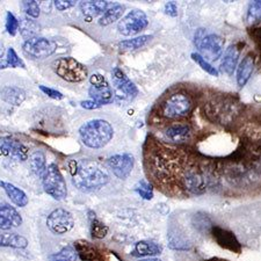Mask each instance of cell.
I'll return each instance as SVG.
<instances>
[{"label":"cell","instance_id":"1","mask_svg":"<svg viewBox=\"0 0 261 261\" xmlns=\"http://www.w3.org/2000/svg\"><path fill=\"white\" fill-rule=\"evenodd\" d=\"M72 184L79 191L94 192L109 181V175L98 163L82 159L69 163Z\"/></svg>","mask_w":261,"mask_h":261},{"label":"cell","instance_id":"2","mask_svg":"<svg viewBox=\"0 0 261 261\" xmlns=\"http://www.w3.org/2000/svg\"><path fill=\"white\" fill-rule=\"evenodd\" d=\"M79 135L84 144L91 149H101L113 138L114 129L105 120H92L83 124Z\"/></svg>","mask_w":261,"mask_h":261},{"label":"cell","instance_id":"3","mask_svg":"<svg viewBox=\"0 0 261 261\" xmlns=\"http://www.w3.org/2000/svg\"><path fill=\"white\" fill-rule=\"evenodd\" d=\"M209 179L205 172L196 163H188L179 180V186L194 195H201L207 191Z\"/></svg>","mask_w":261,"mask_h":261},{"label":"cell","instance_id":"4","mask_svg":"<svg viewBox=\"0 0 261 261\" xmlns=\"http://www.w3.org/2000/svg\"><path fill=\"white\" fill-rule=\"evenodd\" d=\"M53 70L58 77L69 83H81L87 77V70L72 57H61L53 62Z\"/></svg>","mask_w":261,"mask_h":261},{"label":"cell","instance_id":"5","mask_svg":"<svg viewBox=\"0 0 261 261\" xmlns=\"http://www.w3.org/2000/svg\"><path fill=\"white\" fill-rule=\"evenodd\" d=\"M42 185H43L44 192L54 197L55 200L61 201L66 197V182L63 178L60 168L55 164H50L45 168L44 173L42 175Z\"/></svg>","mask_w":261,"mask_h":261},{"label":"cell","instance_id":"6","mask_svg":"<svg viewBox=\"0 0 261 261\" xmlns=\"http://www.w3.org/2000/svg\"><path fill=\"white\" fill-rule=\"evenodd\" d=\"M193 109L192 100L184 93H175L164 101L161 114L166 119H180L187 116Z\"/></svg>","mask_w":261,"mask_h":261},{"label":"cell","instance_id":"7","mask_svg":"<svg viewBox=\"0 0 261 261\" xmlns=\"http://www.w3.org/2000/svg\"><path fill=\"white\" fill-rule=\"evenodd\" d=\"M195 45L202 53L205 54L210 60L216 61L222 56L223 48H224V41L222 37L215 34H205L204 29H199L195 33L194 37Z\"/></svg>","mask_w":261,"mask_h":261},{"label":"cell","instance_id":"8","mask_svg":"<svg viewBox=\"0 0 261 261\" xmlns=\"http://www.w3.org/2000/svg\"><path fill=\"white\" fill-rule=\"evenodd\" d=\"M57 43L45 37H32L23 43V51L27 56L35 60H43L56 51Z\"/></svg>","mask_w":261,"mask_h":261},{"label":"cell","instance_id":"9","mask_svg":"<svg viewBox=\"0 0 261 261\" xmlns=\"http://www.w3.org/2000/svg\"><path fill=\"white\" fill-rule=\"evenodd\" d=\"M49 230L55 234H64L73 229L74 218L65 209H56L47 218Z\"/></svg>","mask_w":261,"mask_h":261},{"label":"cell","instance_id":"10","mask_svg":"<svg viewBox=\"0 0 261 261\" xmlns=\"http://www.w3.org/2000/svg\"><path fill=\"white\" fill-rule=\"evenodd\" d=\"M147 26V18L144 12L135 10L129 12L119 22V31L124 36L136 35Z\"/></svg>","mask_w":261,"mask_h":261},{"label":"cell","instance_id":"11","mask_svg":"<svg viewBox=\"0 0 261 261\" xmlns=\"http://www.w3.org/2000/svg\"><path fill=\"white\" fill-rule=\"evenodd\" d=\"M91 87L88 90V94L95 102L99 105H107L113 101V92L109 87L106 78L102 74L94 73L90 78Z\"/></svg>","mask_w":261,"mask_h":261},{"label":"cell","instance_id":"12","mask_svg":"<svg viewBox=\"0 0 261 261\" xmlns=\"http://www.w3.org/2000/svg\"><path fill=\"white\" fill-rule=\"evenodd\" d=\"M134 164L135 158L132 153L115 154L108 159V166L119 179L128 178L134 168Z\"/></svg>","mask_w":261,"mask_h":261},{"label":"cell","instance_id":"13","mask_svg":"<svg viewBox=\"0 0 261 261\" xmlns=\"http://www.w3.org/2000/svg\"><path fill=\"white\" fill-rule=\"evenodd\" d=\"M212 234L218 245L224 250H228L233 252V253H241L242 252V245L238 242V239L233 232L231 231L220 228V226H213Z\"/></svg>","mask_w":261,"mask_h":261},{"label":"cell","instance_id":"14","mask_svg":"<svg viewBox=\"0 0 261 261\" xmlns=\"http://www.w3.org/2000/svg\"><path fill=\"white\" fill-rule=\"evenodd\" d=\"M0 155L13 158L15 161H26L28 158V149L22 143L10 137L0 138Z\"/></svg>","mask_w":261,"mask_h":261},{"label":"cell","instance_id":"15","mask_svg":"<svg viewBox=\"0 0 261 261\" xmlns=\"http://www.w3.org/2000/svg\"><path fill=\"white\" fill-rule=\"evenodd\" d=\"M113 81H114L115 90L119 96H123L124 99H134L137 95L138 91L135 84L119 67L113 70Z\"/></svg>","mask_w":261,"mask_h":261},{"label":"cell","instance_id":"16","mask_svg":"<svg viewBox=\"0 0 261 261\" xmlns=\"http://www.w3.org/2000/svg\"><path fill=\"white\" fill-rule=\"evenodd\" d=\"M22 224V217L10 204H0V230L18 228Z\"/></svg>","mask_w":261,"mask_h":261},{"label":"cell","instance_id":"17","mask_svg":"<svg viewBox=\"0 0 261 261\" xmlns=\"http://www.w3.org/2000/svg\"><path fill=\"white\" fill-rule=\"evenodd\" d=\"M0 187L5 191L7 196L10 197L11 201L13 202L15 205L22 208V207H26L28 204V196L26 195V193L21 191V189L16 186H14V185L6 182V181H0Z\"/></svg>","mask_w":261,"mask_h":261},{"label":"cell","instance_id":"18","mask_svg":"<svg viewBox=\"0 0 261 261\" xmlns=\"http://www.w3.org/2000/svg\"><path fill=\"white\" fill-rule=\"evenodd\" d=\"M163 252V247L159 244L150 241H142L138 242L135 246L132 255L134 256H154L161 254Z\"/></svg>","mask_w":261,"mask_h":261},{"label":"cell","instance_id":"19","mask_svg":"<svg viewBox=\"0 0 261 261\" xmlns=\"http://www.w3.org/2000/svg\"><path fill=\"white\" fill-rule=\"evenodd\" d=\"M254 67V60L252 55H247L241 62L237 69V84L239 87L246 85V83L250 81L252 72H253Z\"/></svg>","mask_w":261,"mask_h":261},{"label":"cell","instance_id":"20","mask_svg":"<svg viewBox=\"0 0 261 261\" xmlns=\"http://www.w3.org/2000/svg\"><path fill=\"white\" fill-rule=\"evenodd\" d=\"M0 246L26 248L28 246V241L23 236L14 232H7L6 230H0Z\"/></svg>","mask_w":261,"mask_h":261},{"label":"cell","instance_id":"21","mask_svg":"<svg viewBox=\"0 0 261 261\" xmlns=\"http://www.w3.org/2000/svg\"><path fill=\"white\" fill-rule=\"evenodd\" d=\"M165 136L168 141L174 143L187 142L191 137V128L187 124H174L167 128Z\"/></svg>","mask_w":261,"mask_h":261},{"label":"cell","instance_id":"22","mask_svg":"<svg viewBox=\"0 0 261 261\" xmlns=\"http://www.w3.org/2000/svg\"><path fill=\"white\" fill-rule=\"evenodd\" d=\"M74 250L78 255L85 261H100V252L96 248L85 241H78L74 243Z\"/></svg>","mask_w":261,"mask_h":261},{"label":"cell","instance_id":"23","mask_svg":"<svg viewBox=\"0 0 261 261\" xmlns=\"http://www.w3.org/2000/svg\"><path fill=\"white\" fill-rule=\"evenodd\" d=\"M239 58V49L237 45H230V47L226 49L224 54V57H223L222 61V70L223 72L226 74H232L233 71L236 70V66H237Z\"/></svg>","mask_w":261,"mask_h":261},{"label":"cell","instance_id":"24","mask_svg":"<svg viewBox=\"0 0 261 261\" xmlns=\"http://www.w3.org/2000/svg\"><path fill=\"white\" fill-rule=\"evenodd\" d=\"M108 2H82L81 8L83 11L84 15H86L87 18H95L99 14L103 13L107 11Z\"/></svg>","mask_w":261,"mask_h":261},{"label":"cell","instance_id":"25","mask_svg":"<svg viewBox=\"0 0 261 261\" xmlns=\"http://www.w3.org/2000/svg\"><path fill=\"white\" fill-rule=\"evenodd\" d=\"M29 166L36 175L42 176L45 171V155L42 151H35L29 155Z\"/></svg>","mask_w":261,"mask_h":261},{"label":"cell","instance_id":"26","mask_svg":"<svg viewBox=\"0 0 261 261\" xmlns=\"http://www.w3.org/2000/svg\"><path fill=\"white\" fill-rule=\"evenodd\" d=\"M4 100H6L8 103L19 106L24 100V92L18 87H5L2 92Z\"/></svg>","mask_w":261,"mask_h":261},{"label":"cell","instance_id":"27","mask_svg":"<svg viewBox=\"0 0 261 261\" xmlns=\"http://www.w3.org/2000/svg\"><path fill=\"white\" fill-rule=\"evenodd\" d=\"M123 12H124V7L122 5H114L111 8H107V11L105 12L102 16H101L99 23L101 26H108V24H111L119 20L122 16V14H123Z\"/></svg>","mask_w":261,"mask_h":261},{"label":"cell","instance_id":"28","mask_svg":"<svg viewBox=\"0 0 261 261\" xmlns=\"http://www.w3.org/2000/svg\"><path fill=\"white\" fill-rule=\"evenodd\" d=\"M152 36L151 35H142L140 37H136V39L133 40H127V41H122L120 43V48L122 50H136L142 48L143 45H145L147 42H149Z\"/></svg>","mask_w":261,"mask_h":261},{"label":"cell","instance_id":"29","mask_svg":"<svg viewBox=\"0 0 261 261\" xmlns=\"http://www.w3.org/2000/svg\"><path fill=\"white\" fill-rule=\"evenodd\" d=\"M78 253L72 246H66L51 256V261H77Z\"/></svg>","mask_w":261,"mask_h":261},{"label":"cell","instance_id":"30","mask_svg":"<svg viewBox=\"0 0 261 261\" xmlns=\"http://www.w3.org/2000/svg\"><path fill=\"white\" fill-rule=\"evenodd\" d=\"M246 19L250 24H254L261 20V0H259V2H252L250 4Z\"/></svg>","mask_w":261,"mask_h":261},{"label":"cell","instance_id":"31","mask_svg":"<svg viewBox=\"0 0 261 261\" xmlns=\"http://www.w3.org/2000/svg\"><path fill=\"white\" fill-rule=\"evenodd\" d=\"M192 58L194 60V62H196L197 64L200 65V67L203 71H205V72L209 73L210 75H214V77H218V71L215 69V67L210 64V63L205 60V58H203L201 56L200 54L197 53H193L192 54Z\"/></svg>","mask_w":261,"mask_h":261},{"label":"cell","instance_id":"32","mask_svg":"<svg viewBox=\"0 0 261 261\" xmlns=\"http://www.w3.org/2000/svg\"><path fill=\"white\" fill-rule=\"evenodd\" d=\"M91 233H92V237L95 239H102L107 236L108 228L100 221L93 220L91 226Z\"/></svg>","mask_w":261,"mask_h":261},{"label":"cell","instance_id":"33","mask_svg":"<svg viewBox=\"0 0 261 261\" xmlns=\"http://www.w3.org/2000/svg\"><path fill=\"white\" fill-rule=\"evenodd\" d=\"M135 191H136L138 194L141 195V197L145 200H151L153 197V191H152V186L147 182V181H140L136 187H135Z\"/></svg>","mask_w":261,"mask_h":261},{"label":"cell","instance_id":"34","mask_svg":"<svg viewBox=\"0 0 261 261\" xmlns=\"http://www.w3.org/2000/svg\"><path fill=\"white\" fill-rule=\"evenodd\" d=\"M7 66L11 67H26L23 61L18 56L13 48H8L7 50V58H6Z\"/></svg>","mask_w":261,"mask_h":261},{"label":"cell","instance_id":"35","mask_svg":"<svg viewBox=\"0 0 261 261\" xmlns=\"http://www.w3.org/2000/svg\"><path fill=\"white\" fill-rule=\"evenodd\" d=\"M20 29H21V32H22L23 36L28 37V39H32V37H34L33 35L35 34L36 29H37V24L34 22L33 20L23 19L22 22H21Z\"/></svg>","mask_w":261,"mask_h":261},{"label":"cell","instance_id":"36","mask_svg":"<svg viewBox=\"0 0 261 261\" xmlns=\"http://www.w3.org/2000/svg\"><path fill=\"white\" fill-rule=\"evenodd\" d=\"M19 24H20L19 21L15 18L14 14L11 13V12H7V15H6V31H7V33L10 34V35L14 36L19 29Z\"/></svg>","mask_w":261,"mask_h":261},{"label":"cell","instance_id":"37","mask_svg":"<svg viewBox=\"0 0 261 261\" xmlns=\"http://www.w3.org/2000/svg\"><path fill=\"white\" fill-rule=\"evenodd\" d=\"M22 7L26 13L32 16V18H37V16L40 15V7H39V4L36 2H23L22 3Z\"/></svg>","mask_w":261,"mask_h":261},{"label":"cell","instance_id":"38","mask_svg":"<svg viewBox=\"0 0 261 261\" xmlns=\"http://www.w3.org/2000/svg\"><path fill=\"white\" fill-rule=\"evenodd\" d=\"M40 90L43 92L44 94H47L48 96H50L51 99L55 100H62L63 99V94L61 92H58L56 90H53V88H49V87H45V86H40Z\"/></svg>","mask_w":261,"mask_h":261},{"label":"cell","instance_id":"39","mask_svg":"<svg viewBox=\"0 0 261 261\" xmlns=\"http://www.w3.org/2000/svg\"><path fill=\"white\" fill-rule=\"evenodd\" d=\"M74 5L75 2H73V0H57V2H55V6L60 11L69 10V8L73 7Z\"/></svg>","mask_w":261,"mask_h":261},{"label":"cell","instance_id":"40","mask_svg":"<svg viewBox=\"0 0 261 261\" xmlns=\"http://www.w3.org/2000/svg\"><path fill=\"white\" fill-rule=\"evenodd\" d=\"M165 12L168 15L176 16V14H178V8H176V5L174 3H167L165 5Z\"/></svg>","mask_w":261,"mask_h":261},{"label":"cell","instance_id":"41","mask_svg":"<svg viewBox=\"0 0 261 261\" xmlns=\"http://www.w3.org/2000/svg\"><path fill=\"white\" fill-rule=\"evenodd\" d=\"M82 107L85 109H98L101 107V105L95 102L94 100H86V101H82Z\"/></svg>","mask_w":261,"mask_h":261},{"label":"cell","instance_id":"42","mask_svg":"<svg viewBox=\"0 0 261 261\" xmlns=\"http://www.w3.org/2000/svg\"><path fill=\"white\" fill-rule=\"evenodd\" d=\"M4 55H5V47L3 43H0V58H3Z\"/></svg>","mask_w":261,"mask_h":261},{"label":"cell","instance_id":"43","mask_svg":"<svg viewBox=\"0 0 261 261\" xmlns=\"http://www.w3.org/2000/svg\"><path fill=\"white\" fill-rule=\"evenodd\" d=\"M140 261H162V260L157 258H146V259H142Z\"/></svg>","mask_w":261,"mask_h":261},{"label":"cell","instance_id":"44","mask_svg":"<svg viewBox=\"0 0 261 261\" xmlns=\"http://www.w3.org/2000/svg\"><path fill=\"white\" fill-rule=\"evenodd\" d=\"M207 261H229V260L222 259V258H212V259H209V260H207Z\"/></svg>","mask_w":261,"mask_h":261}]
</instances>
